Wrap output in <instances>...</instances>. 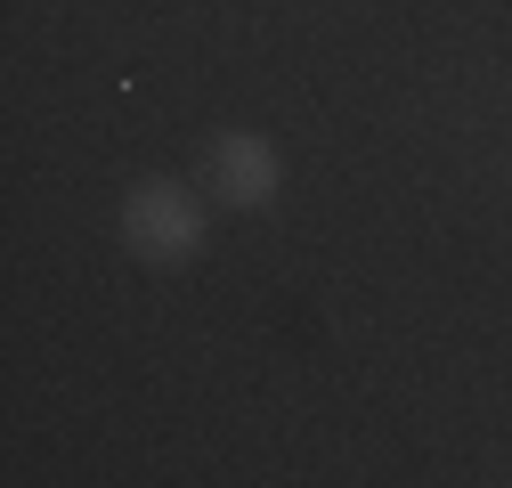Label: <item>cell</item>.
Listing matches in <instances>:
<instances>
[{"instance_id": "2", "label": "cell", "mask_w": 512, "mask_h": 488, "mask_svg": "<svg viewBox=\"0 0 512 488\" xmlns=\"http://www.w3.org/2000/svg\"><path fill=\"white\" fill-rule=\"evenodd\" d=\"M212 196L228 212H269L285 196V155L261 131H220L212 139Z\"/></svg>"}, {"instance_id": "1", "label": "cell", "mask_w": 512, "mask_h": 488, "mask_svg": "<svg viewBox=\"0 0 512 488\" xmlns=\"http://www.w3.org/2000/svg\"><path fill=\"white\" fill-rule=\"evenodd\" d=\"M114 228H122V244H131L139 261H196L212 220H204L196 188H179V179H139V188L114 204Z\"/></svg>"}]
</instances>
